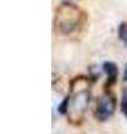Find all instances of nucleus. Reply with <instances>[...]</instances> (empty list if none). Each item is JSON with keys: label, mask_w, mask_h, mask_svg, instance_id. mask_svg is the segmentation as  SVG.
Returning a JSON list of instances; mask_svg holds the SVG:
<instances>
[{"label": "nucleus", "mask_w": 127, "mask_h": 134, "mask_svg": "<svg viewBox=\"0 0 127 134\" xmlns=\"http://www.w3.org/2000/svg\"><path fill=\"white\" fill-rule=\"evenodd\" d=\"M122 112L126 117H127V88L124 90L123 93V98H122Z\"/></svg>", "instance_id": "4"}, {"label": "nucleus", "mask_w": 127, "mask_h": 134, "mask_svg": "<svg viewBox=\"0 0 127 134\" xmlns=\"http://www.w3.org/2000/svg\"><path fill=\"white\" fill-rule=\"evenodd\" d=\"M124 81H126V82H127V64H126L125 70H124Z\"/></svg>", "instance_id": "6"}, {"label": "nucleus", "mask_w": 127, "mask_h": 134, "mask_svg": "<svg viewBox=\"0 0 127 134\" xmlns=\"http://www.w3.org/2000/svg\"><path fill=\"white\" fill-rule=\"evenodd\" d=\"M104 69H105L106 74H107V82H106V85L112 86L113 84L117 81V75H118L117 66L112 62H107L104 64Z\"/></svg>", "instance_id": "3"}, {"label": "nucleus", "mask_w": 127, "mask_h": 134, "mask_svg": "<svg viewBox=\"0 0 127 134\" xmlns=\"http://www.w3.org/2000/svg\"><path fill=\"white\" fill-rule=\"evenodd\" d=\"M61 9L62 15L58 14V16H61V23H57V25H60V30H62V32H71L78 25L80 18L79 11L73 6H63Z\"/></svg>", "instance_id": "1"}, {"label": "nucleus", "mask_w": 127, "mask_h": 134, "mask_svg": "<svg viewBox=\"0 0 127 134\" xmlns=\"http://www.w3.org/2000/svg\"><path fill=\"white\" fill-rule=\"evenodd\" d=\"M119 36L124 41H127V28L125 25H122V27L119 28Z\"/></svg>", "instance_id": "5"}, {"label": "nucleus", "mask_w": 127, "mask_h": 134, "mask_svg": "<svg viewBox=\"0 0 127 134\" xmlns=\"http://www.w3.org/2000/svg\"><path fill=\"white\" fill-rule=\"evenodd\" d=\"M116 107V100L111 95H105L100 97L96 106V117L101 122L108 120L113 115Z\"/></svg>", "instance_id": "2"}]
</instances>
